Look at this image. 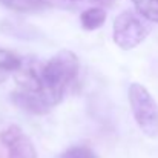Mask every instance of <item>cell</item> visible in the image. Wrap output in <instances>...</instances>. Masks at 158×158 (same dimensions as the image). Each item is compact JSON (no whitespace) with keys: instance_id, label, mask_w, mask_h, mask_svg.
Wrapping results in <instances>:
<instances>
[{"instance_id":"cell-1","label":"cell","mask_w":158,"mask_h":158,"mask_svg":"<svg viewBox=\"0 0 158 158\" xmlns=\"http://www.w3.org/2000/svg\"><path fill=\"white\" fill-rule=\"evenodd\" d=\"M80 60L77 54L61 49L42 66V95L51 107L60 105L68 88L77 80Z\"/></svg>"},{"instance_id":"cell-2","label":"cell","mask_w":158,"mask_h":158,"mask_svg":"<svg viewBox=\"0 0 158 158\" xmlns=\"http://www.w3.org/2000/svg\"><path fill=\"white\" fill-rule=\"evenodd\" d=\"M127 102L141 134L151 140L158 138V103L148 88L132 83L127 89Z\"/></svg>"},{"instance_id":"cell-3","label":"cell","mask_w":158,"mask_h":158,"mask_svg":"<svg viewBox=\"0 0 158 158\" xmlns=\"http://www.w3.org/2000/svg\"><path fill=\"white\" fill-rule=\"evenodd\" d=\"M149 34V28L132 11L120 12L112 25V40L121 51H132L140 46Z\"/></svg>"},{"instance_id":"cell-4","label":"cell","mask_w":158,"mask_h":158,"mask_svg":"<svg viewBox=\"0 0 158 158\" xmlns=\"http://www.w3.org/2000/svg\"><path fill=\"white\" fill-rule=\"evenodd\" d=\"M0 143L8 149V158H39L34 143L17 124L0 132Z\"/></svg>"},{"instance_id":"cell-5","label":"cell","mask_w":158,"mask_h":158,"mask_svg":"<svg viewBox=\"0 0 158 158\" xmlns=\"http://www.w3.org/2000/svg\"><path fill=\"white\" fill-rule=\"evenodd\" d=\"M11 102L19 109L28 114H34V115H45V114H49L52 109L48 105V102L42 97V94L28 92L22 89H15L11 92Z\"/></svg>"},{"instance_id":"cell-6","label":"cell","mask_w":158,"mask_h":158,"mask_svg":"<svg viewBox=\"0 0 158 158\" xmlns=\"http://www.w3.org/2000/svg\"><path fill=\"white\" fill-rule=\"evenodd\" d=\"M106 17V9L102 6H92L80 14V25L85 31H97L105 25Z\"/></svg>"},{"instance_id":"cell-7","label":"cell","mask_w":158,"mask_h":158,"mask_svg":"<svg viewBox=\"0 0 158 158\" xmlns=\"http://www.w3.org/2000/svg\"><path fill=\"white\" fill-rule=\"evenodd\" d=\"M22 64V57L15 52L0 48V83H5Z\"/></svg>"},{"instance_id":"cell-8","label":"cell","mask_w":158,"mask_h":158,"mask_svg":"<svg viewBox=\"0 0 158 158\" xmlns=\"http://www.w3.org/2000/svg\"><path fill=\"white\" fill-rule=\"evenodd\" d=\"M0 3L3 6H6L8 9H12V11L22 12V14L39 12L40 9H43V6L39 0H0Z\"/></svg>"},{"instance_id":"cell-9","label":"cell","mask_w":158,"mask_h":158,"mask_svg":"<svg viewBox=\"0 0 158 158\" xmlns=\"http://www.w3.org/2000/svg\"><path fill=\"white\" fill-rule=\"evenodd\" d=\"M137 9V12L152 22V23H158V0H131Z\"/></svg>"},{"instance_id":"cell-10","label":"cell","mask_w":158,"mask_h":158,"mask_svg":"<svg viewBox=\"0 0 158 158\" xmlns=\"http://www.w3.org/2000/svg\"><path fill=\"white\" fill-rule=\"evenodd\" d=\"M60 158H98L95 155V152L88 148V146H83V144H77V146H72L69 149H66Z\"/></svg>"},{"instance_id":"cell-11","label":"cell","mask_w":158,"mask_h":158,"mask_svg":"<svg viewBox=\"0 0 158 158\" xmlns=\"http://www.w3.org/2000/svg\"><path fill=\"white\" fill-rule=\"evenodd\" d=\"M43 8H57V9H74L75 3L74 0H39Z\"/></svg>"},{"instance_id":"cell-12","label":"cell","mask_w":158,"mask_h":158,"mask_svg":"<svg viewBox=\"0 0 158 158\" xmlns=\"http://www.w3.org/2000/svg\"><path fill=\"white\" fill-rule=\"evenodd\" d=\"M95 2H102V3H110L112 0H95Z\"/></svg>"}]
</instances>
